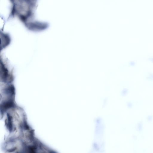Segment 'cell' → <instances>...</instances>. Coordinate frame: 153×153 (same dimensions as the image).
Returning a JSON list of instances; mask_svg holds the SVG:
<instances>
[{
  "mask_svg": "<svg viewBox=\"0 0 153 153\" xmlns=\"http://www.w3.org/2000/svg\"><path fill=\"white\" fill-rule=\"evenodd\" d=\"M9 0L10 18L17 19L28 28L36 24L34 18L37 0Z\"/></svg>",
  "mask_w": 153,
  "mask_h": 153,
  "instance_id": "1",
  "label": "cell"
}]
</instances>
